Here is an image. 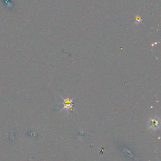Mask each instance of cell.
<instances>
[{
  "instance_id": "obj_1",
  "label": "cell",
  "mask_w": 161,
  "mask_h": 161,
  "mask_svg": "<svg viewBox=\"0 0 161 161\" xmlns=\"http://www.w3.org/2000/svg\"><path fill=\"white\" fill-rule=\"evenodd\" d=\"M148 127L151 130H156L160 128V120L158 118L154 117L151 118L148 123Z\"/></svg>"
},
{
  "instance_id": "obj_2",
  "label": "cell",
  "mask_w": 161,
  "mask_h": 161,
  "mask_svg": "<svg viewBox=\"0 0 161 161\" xmlns=\"http://www.w3.org/2000/svg\"><path fill=\"white\" fill-rule=\"evenodd\" d=\"M63 99H64V103H63L64 104V107H63V108L60 111L65 109L66 111H67V112H69V110L73 109V108H72V106L74 105V103L72 102L73 99H70L68 96L65 99L63 98Z\"/></svg>"
}]
</instances>
